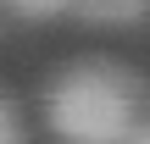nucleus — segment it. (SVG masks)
Returning a JSON list of instances; mask_svg holds the SVG:
<instances>
[{"label": "nucleus", "mask_w": 150, "mask_h": 144, "mask_svg": "<svg viewBox=\"0 0 150 144\" xmlns=\"http://www.w3.org/2000/svg\"><path fill=\"white\" fill-rule=\"evenodd\" d=\"M0 144H28V133H22V122H17V111H11L6 94H0Z\"/></svg>", "instance_id": "4"}, {"label": "nucleus", "mask_w": 150, "mask_h": 144, "mask_svg": "<svg viewBox=\"0 0 150 144\" xmlns=\"http://www.w3.org/2000/svg\"><path fill=\"white\" fill-rule=\"evenodd\" d=\"M11 6V17H22V22H50V17H67L78 0H6Z\"/></svg>", "instance_id": "3"}, {"label": "nucleus", "mask_w": 150, "mask_h": 144, "mask_svg": "<svg viewBox=\"0 0 150 144\" xmlns=\"http://www.w3.org/2000/svg\"><path fill=\"white\" fill-rule=\"evenodd\" d=\"M145 122V78L122 61H72L45 89V128L56 144H128Z\"/></svg>", "instance_id": "1"}, {"label": "nucleus", "mask_w": 150, "mask_h": 144, "mask_svg": "<svg viewBox=\"0 0 150 144\" xmlns=\"http://www.w3.org/2000/svg\"><path fill=\"white\" fill-rule=\"evenodd\" d=\"M72 17L89 28H139L150 17V0H78Z\"/></svg>", "instance_id": "2"}, {"label": "nucleus", "mask_w": 150, "mask_h": 144, "mask_svg": "<svg viewBox=\"0 0 150 144\" xmlns=\"http://www.w3.org/2000/svg\"><path fill=\"white\" fill-rule=\"evenodd\" d=\"M128 144H150V117L139 122V128H134V139H128Z\"/></svg>", "instance_id": "5"}]
</instances>
